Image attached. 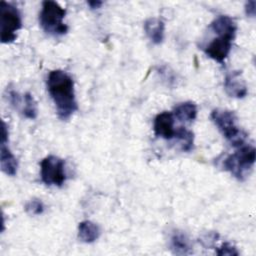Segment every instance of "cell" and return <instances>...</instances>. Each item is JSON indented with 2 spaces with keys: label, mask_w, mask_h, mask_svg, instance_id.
Instances as JSON below:
<instances>
[{
  "label": "cell",
  "mask_w": 256,
  "mask_h": 256,
  "mask_svg": "<svg viewBox=\"0 0 256 256\" xmlns=\"http://www.w3.org/2000/svg\"><path fill=\"white\" fill-rule=\"evenodd\" d=\"M153 129L156 136L161 137L166 140L174 138L175 129H174V115L171 112L164 111L159 113L154 118Z\"/></svg>",
  "instance_id": "cell-9"
},
{
  "label": "cell",
  "mask_w": 256,
  "mask_h": 256,
  "mask_svg": "<svg viewBox=\"0 0 256 256\" xmlns=\"http://www.w3.org/2000/svg\"><path fill=\"white\" fill-rule=\"evenodd\" d=\"M66 10L55 1H44L39 13V23L42 29L50 35L61 36L68 32L64 23Z\"/></svg>",
  "instance_id": "cell-3"
},
{
  "label": "cell",
  "mask_w": 256,
  "mask_h": 256,
  "mask_svg": "<svg viewBox=\"0 0 256 256\" xmlns=\"http://www.w3.org/2000/svg\"><path fill=\"white\" fill-rule=\"evenodd\" d=\"M46 86L58 117L69 119L78 109L73 78L63 70H52L47 76Z\"/></svg>",
  "instance_id": "cell-1"
},
{
  "label": "cell",
  "mask_w": 256,
  "mask_h": 256,
  "mask_svg": "<svg viewBox=\"0 0 256 256\" xmlns=\"http://www.w3.org/2000/svg\"><path fill=\"white\" fill-rule=\"evenodd\" d=\"M210 29L218 36H230L235 38L237 25L231 17L227 15H219L211 22Z\"/></svg>",
  "instance_id": "cell-10"
},
{
  "label": "cell",
  "mask_w": 256,
  "mask_h": 256,
  "mask_svg": "<svg viewBox=\"0 0 256 256\" xmlns=\"http://www.w3.org/2000/svg\"><path fill=\"white\" fill-rule=\"evenodd\" d=\"M211 119L221 134L233 145L239 147L244 144L247 134L237 125V117L233 111L215 109L211 112Z\"/></svg>",
  "instance_id": "cell-4"
},
{
  "label": "cell",
  "mask_w": 256,
  "mask_h": 256,
  "mask_svg": "<svg viewBox=\"0 0 256 256\" xmlns=\"http://www.w3.org/2000/svg\"><path fill=\"white\" fill-rule=\"evenodd\" d=\"M8 98H9V102L11 103V105L15 108H18L23 100V97L21 98L19 93L16 92L15 90H9L8 92Z\"/></svg>",
  "instance_id": "cell-21"
},
{
  "label": "cell",
  "mask_w": 256,
  "mask_h": 256,
  "mask_svg": "<svg viewBox=\"0 0 256 256\" xmlns=\"http://www.w3.org/2000/svg\"><path fill=\"white\" fill-rule=\"evenodd\" d=\"M87 4L89 5V7L91 9H98L101 7V5L103 4L102 1H99V0H92V1H88Z\"/></svg>",
  "instance_id": "cell-24"
},
{
  "label": "cell",
  "mask_w": 256,
  "mask_h": 256,
  "mask_svg": "<svg viewBox=\"0 0 256 256\" xmlns=\"http://www.w3.org/2000/svg\"><path fill=\"white\" fill-rule=\"evenodd\" d=\"M22 27L19 10L10 3H0V39L2 43H11L17 38V31Z\"/></svg>",
  "instance_id": "cell-5"
},
{
  "label": "cell",
  "mask_w": 256,
  "mask_h": 256,
  "mask_svg": "<svg viewBox=\"0 0 256 256\" xmlns=\"http://www.w3.org/2000/svg\"><path fill=\"white\" fill-rule=\"evenodd\" d=\"M170 249L175 255H188L192 252V245L188 235L181 231L175 230L170 236Z\"/></svg>",
  "instance_id": "cell-11"
},
{
  "label": "cell",
  "mask_w": 256,
  "mask_h": 256,
  "mask_svg": "<svg viewBox=\"0 0 256 256\" xmlns=\"http://www.w3.org/2000/svg\"><path fill=\"white\" fill-rule=\"evenodd\" d=\"M0 165L1 170L9 176H15L17 173L18 162L16 157L13 155L9 147L6 146V143H1V152H0Z\"/></svg>",
  "instance_id": "cell-13"
},
{
  "label": "cell",
  "mask_w": 256,
  "mask_h": 256,
  "mask_svg": "<svg viewBox=\"0 0 256 256\" xmlns=\"http://www.w3.org/2000/svg\"><path fill=\"white\" fill-rule=\"evenodd\" d=\"M144 31L152 43L160 44L164 40L165 24L161 19L151 17L144 22Z\"/></svg>",
  "instance_id": "cell-12"
},
{
  "label": "cell",
  "mask_w": 256,
  "mask_h": 256,
  "mask_svg": "<svg viewBox=\"0 0 256 256\" xmlns=\"http://www.w3.org/2000/svg\"><path fill=\"white\" fill-rule=\"evenodd\" d=\"M174 138L178 141L181 150L189 152L194 146V133L184 127H179L175 130Z\"/></svg>",
  "instance_id": "cell-16"
},
{
  "label": "cell",
  "mask_w": 256,
  "mask_h": 256,
  "mask_svg": "<svg viewBox=\"0 0 256 256\" xmlns=\"http://www.w3.org/2000/svg\"><path fill=\"white\" fill-rule=\"evenodd\" d=\"M245 13L248 17H255L256 14V2L254 0L248 1L245 4Z\"/></svg>",
  "instance_id": "cell-22"
},
{
  "label": "cell",
  "mask_w": 256,
  "mask_h": 256,
  "mask_svg": "<svg viewBox=\"0 0 256 256\" xmlns=\"http://www.w3.org/2000/svg\"><path fill=\"white\" fill-rule=\"evenodd\" d=\"M100 233V227L90 220H84L78 225V238L84 243H93L99 238Z\"/></svg>",
  "instance_id": "cell-14"
},
{
  "label": "cell",
  "mask_w": 256,
  "mask_h": 256,
  "mask_svg": "<svg viewBox=\"0 0 256 256\" xmlns=\"http://www.w3.org/2000/svg\"><path fill=\"white\" fill-rule=\"evenodd\" d=\"M173 115L180 121L184 123H191L195 120L197 116V106L194 102L186 101L179 103L174 107Z\"/></svg>",
  "instance_id": "cell-15"
},
{
  "label": "cell",
  "mask_w": 256,
  "mask_h": 256,
  "mask_svg": "<svg viewBox=\"0 0 256 256\" xmlns=\"http://www.w3.org/2000/svg\"><path fill=\"white\" fill-rule=\"evenodd\" d=\"M158 72H159V74L162 75L163 79H164L165 81H167V83L172 84V83L175 82L174 74H173V72L170 71L169 67H167V66H161V67L159 68Z\"/></svg>",
  "instance_id": "cell-20"
},
{
  "label": "cell",
  "mask_w": 256,
  "mask_h": 256,
  "mask_svg": "<svg viewBox=\"0 0 256 256\" xmlns=\"http://www.w3.org/2000/svg\"><path fill=\"white\" fill-rule=\"evenodd\" d=\"M8 141V128L4 121H2V140L1 143H6Z\"/></svg>",
  "instance_id": "cell-23"
},
{
  "label": "cell",
  "mask_w": 256,
  "mask_h": 256,
  "mask_svg": "<svg viewBox=\"0 0 256 256\" xmlns=\"http://www.w3.org/2000/svg\"><path fill=\"white\" fill-rule=\"evenodd\" d=\"M44 204L40 199H32L25 205V211L30 215H40L44 212Z\"/></svg>",
  "instance_id": "cell-18"
},
{
  "label": "cell",
  "mask_w": 256,
  "mask_h": 256,
  "mask_svg": "<svg viewBox=\"0 0 256 256\" xmlns=\"http://www.w3.org/2000/svg\"><path fill=\"white\" fill-rule=\"evenodd\" d=\"M22 114L27 119H35L38 114L37 103L33 97V95L29 92L23 95L22 101Z\"/></svg>",
  "instance_id": "cell-17"
},
{
  "label": "cell",
  "mask_w": 256,
  "mask_h": 256,
  "mask_svg": "<svg viewBox=\"0 0 256 256\" xmlns=\"http://www.w3.org/2000/svg\"><path fill=\"white\" fill-rule=\"evenodd\" d=\"M234 38L230 36H218L204 46V53L211 59L223 63L230 53Z\"/></svg>",
  "instance_id": "cell-7"
},
{
  "label": "cell",
  "mask_w": 256,
  "mask_h": 256,
  "mask_svg": "<svg viewBox=\"0 0 256 256\" xmlns=\"http://www.w3.org/2000/svg\"><path fill=\"white\" fill-rule=\"evenodd\" d=\"M40 176L47 186H62L66 180L64 160L55 155L46 156L40 163Z\"/></svg>",
  "instance_id": "cell-6"
},
{
  "label": "cell",
  "mask_w": 256,
  "mask_h": 256,
  "mask_svg": "<svg viewBox=\"0 0 256 256\" xmlns=\"http://www.w3.org/2000/svg\"><path fill=\"white\" fill-rule=\"evenodd\" d=\"M224 89L230 97L244 98L247 95V85L242 77L241 71H231L224 79Z\"/></svg>",
  "instance_id": "cell-8"
},
{
  "label": "cell",
  "mask_w": 256,
  "mask_h": 256,
  "mask_svg": "<svg viewBox=\"0 0 256 256\" xmlns=\"http://www.w3.org/2000/svg\"><path fill=\"white\" fill-rule=\"evenodd\" d=\"M222 162L224 170L228 171L236 179L243 181L251 172L255 163V148L251 145H241Z\"/></svg>",
  "instance_id": "cell-2"
},
{
  "label": "cell",
  "mask_w": 256,
  "mask_h": 256,
  "mask_svg": "<svg viewBox=\"0 0 256 256\" xmlns=\"http://www.w3.org/2000/svg\"><path fill=\"white\" fill-rule=\"evenodd\" d=\"M216 253L219 256H224V255H227V256H238L239 255V252L237 251V248L234 245H232V244H230L228 242H225V243L221 244V246L217 247Z\"/></svg>",
  "instance_id": "cell-19"
}]
</instances>
